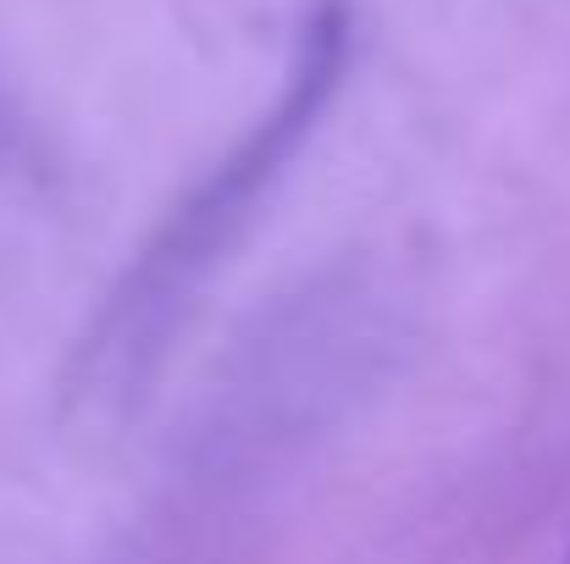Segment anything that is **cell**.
I'll list each match as a JSON object with an SVG mask.
<instances>
[{
    "label": "cell",
    "instance_id": "1",
    "mask_svg": "<svg viewBox=\"0 0 570 564\" xmlns=\"http://www.w3.org/2000/svg\"><path fill=\"white\" fill-rule=\"evenodd\" d=\"M344 72V6H322L311 33H305V50L294 61V78L283 89V100L266 111V122L210 172V184L194 194L189 205L173 216L167 238L145 255L139 266V283H134V310L156 305L161 294H173L178 283H189L194 271L238 232L244 210H255V199L266 194V184L283 172V161L299 150V139L311 133V122L322 117L333 83Z\"/></svg>",
    "mask_w": 570,
    "mask_h": 564
}]
</instances>
